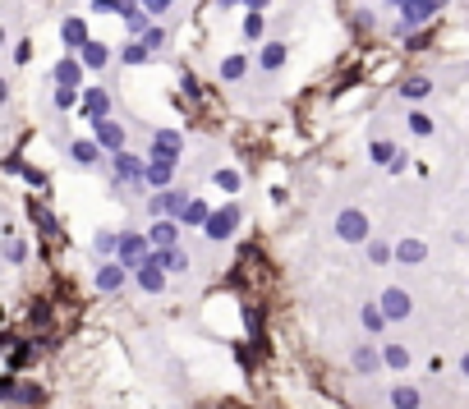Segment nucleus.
<instances>
[{
    "label": "nucleus",
    "mask_w": 469,
    "mask_h": 409,
    "mask_svg": "<svg viewBox=\"0 0 469 409\" xmlns=\"http://www.w3.org/2000/svg\"><path fill=\"white\" fill-rule=\"evenodd\" d=\"M180 152H184V138L175 129H156L152 133V157L148 161H156V165H180Z\"/></svg>",
    "instance_id": "1"
},
{
    "label": "nucleus",
    "mask_w": 469,
    "mask_h": 409,
    "mask_svg": "<svg viewBox=\"0 0 469 409\" xmlns=\"http://www.w3.org/2000/svg\"><path fill=\"white\" fill-rule=\"evenodd\" d=\"M446 5V0H409V5L405 9H400V23H396V33L400 37H405L409 33V28H419V23H428V18H433L437 14V9H442Z\"/></svg>",
    "instance_id": "2"
},
{
    "label": "nucleus",
    "mask_w": 469,
    "mask_h": 409,
    "mask_svg": "<svg viewBox=\"0 0 469 409\" xmlns=\"http://www.w3.org/2000/svg\"><path fill=\"white\" fill-rule=\"evenodd\" d=\"M336 235L345 239V244H364V239H368V217H364V212H355V207H345L336 217Z\"/></svg>",
    "instance_id": "3"
},
{
    "label": "nucleus",
    "mask_w": 469,
    "mask_h": 409,
    "mask_svg": "<svg viewBox=\"0 0 469 409\" xmlns=\"http://www.w3.org/2000/svg\"><path fill=\"white\" fill-rule=\"evenodd\" d=\"M152 212H156V221H161V217L184 221V212H189V193H180V189H166V193H156V198H152Z\"/></svg>",
    "instance_id": "4"
},
{
    "label": "nucleus",
    "mask_w": 469,
    "mask_h": 409,
    "mask_svg": "<svg viewBox=\"0 0 469 409\" xmlns=\"http://www.w3.org/2000/svg\"><path fill=\"white\" fill-rule=\"evenodd\" d=\"M148 258H152V253H148V239L134 235V230H124V239H120V262H124L129 271H139Z\"/></svg>",
    "instance_id": "5"
},
{
    "label": "nucleus",
    "mask_w": 469,
    "mask_h": 409,
    "mask_svg": "<svg viewBox=\"0 0 469 409\" xmlns=\"http://www.w3.org/2000/svg\"><path fill=\"white\" fill-rule=\"evenodd\" d=\"M234 226H239V207H234V202H226V207L221 212H212V221H207V239H230L234 235Z\"/></svg>",
    "instance_id": "6"
},
{
    "label": "nucleus",
    "mask_w": 469,
    "mask_h": 409,
    "mask_svg": "<svg viewBox=\"0 0 469 409\" xmlns=\"http://www.w3.org/2000/svg\"><path fill=\"white\" fill-rule=\"evenodd\" d=\"M92 138L102 143L106 152H124V129L111 120V115H102V120H92Z\"/></svg>",
    "instance_id": "7"
},
{
    "label": "nucleus",
    "mask_w": 469,
    "mask_h": 409,
    "mask_svg": "<svg viewBox=\"0 0 469 409\" xmlns=\"http://www.w3.org/2000/svg\"><path fill=\"white\" fill-rule=\"evenodd\" d=\"M124 262L120 258H111V262H102V267H97V290H106V295H115V290L124 285Z\"/></svg>",
    "instance_id": "8"
},
{
    "label": "nucleus",
    "mask_w": 469,
    "mask_h": 409,
    "mask_svg": "<svg viewBox=\"0 0 469 409\" xmlns=\"http://www.w3.org/2000/svg\"><path fill=\"white\" fill-rule=\"evenodd\" d=\"M409 308H414V299H409L405 290H387V295H382V313H387V322H400V317H409Z\"/></svg>",
    "instance_id": "9"
},
{
    "label": "nucleus",
    "mask_w": 469,
    "mask_h": 409,
    "mask_svg": "<svg viewBox=\"0 0 469 409\" xmlns=\"http://www.w3.org/2000/svg\"><path fill=\"white\" fill-rule=\"evenodd\" d=\"M148 235H152L156 249H175V239H180V221H175V217H161V221H152Z\"/></svg>",
    "instance_id": "10"
},
{
    "label": "nucleus",
    "mask_w": 469,
    "mask_h": 409,
    "mask_svg": "<svg viewBox=\"0 0 469 409\" xmlns=\"http://www.w3.org/2000/svg\"><path fill=\"white\" fill-rule=\"evenodd\" d=\"M143 175H148V165L134 157V152H115V180H139L143 184Z\"/></svg>",
    "instance_id": "11"
},
{
    "label": "nucleus",
    "mask_w": 469,
    "mask_h": 409,
    "mask_svg": "<svg viewBox=\"0 0 469 409\" xmlns=\"http://www.w3.org/2000/svg\"><path fill=\"white\" fill-rule=\"evenodd\" d=\"M152 262L161 271H189V253H180V249H156Z\"/></svg>",
    "instance_id": "12"
},
{
    "label": "nucleus",
    "mask_w": 469,
    "mask_h": 409,
    "mask_svg": "<svg viewBox=\"0 0 469 409\" xmlns=\"http://www.w3.org/2000/svg\"><path fill=\"white\" fill-rule=\"evenodd\" d=\"M60 37H65V46H70V51H83V46H87V23H83V18H65Z\"/></svg>",
    "instance_id": "13"
},
{
    "label": "nucleus",
    "mask_w": 469,
    "mask_h": 409,
    "mask_svg": "<svg viewBox=\"0 0 469 409\" xmlns=\"http://www.w3.org/2000/svg\"><path fill=\"white\" fill-rule=\"evenodd\" d=\"M134 280H139V285L143 290H148V295H156V290H161L166 285V276H161V267H156V262L148 258V262H143V267L139 271H134Z\"/></svg>",
    "instance_id": "14"
},
{
    "label": "nucleus",
    "mask_w": 469,
    "mask_h": 409,
    "mask_svg": "<svg viewBox=\"0 0 469 409\" xmlns=\"http://www.w3.org/2000/svg\"><path fill=\"white\" fill-rule=\"evenodd\" d=\"M78 79H83V60L65 55V60L55 65V83H60V87H78Z\"/></svg>",
    "instance_id": "15"
},
{
    "label": "nucleus",
    "mask_w": 469,
    "mask_h": 409,
    "mask_svg": "<svg viewBox=\"0 0 469 409\" xmlns=\"http://www.w3.org/2000/svg\"><path fill=\"white\" fill-rule=\"evenodd\" d=\"M83 111L92 115V120H102V115L111 111V97H106V87H92V92L83 97Z\"/></svg>",
    "instance_id": "16"
},
{
    "label": "nucleus",
    "mask_w": 469,
    "mask_h": 409,
    "mask_svg": "<svg viewBox=\"0 0 469 409\" xmlns=\"http://www.w3.org/2000/svg\"><path fill=\"white\" fill-rule=\"evenodd\" d=\"M428 92H433V79H424V74H414V79L400 83V97H409V102H424Z\"/></svg>",
    "instance_id": "17"
},
{
    "label": "nucleus",
    "mask_w": 469,
    "mask_h": 409,
    "mask_svg": "<svg viewBox=\"0 0 469 409\" xmlns=\"http://www.w3.org/2000/svg\"><path fill=\"white\" fill-rule=\"evenodd\" d=\"M396 258H400V262H424V258H428L424 239H400V244H396Z\"/></svg>",
    "instance_id": "18"
},
{
    "label": "nucleus",
    "mask_w": 469,
    "mask_h": 409,
    "mask_svg": "<svg viewBox=\"0 0 469 409\" xmlns=\"http://www.w3.org/2000/svg\"><path fill=\"white\" fill-rule=\"evenodd\" d=\"M258 65H262V70H281V65H286V46L267 42V46H262V55H258Z\"/></svg>",
    "instance_id": "19"
},
{
    "label": "nucleus",
    "mask_w": 469,
    "mask_h": 409,
    "mask_svg": "<svg viewBox=\"0 0 469 409\" xmlns=\"http://www.w3.org/2000/svg\"><path fill=\"white\" fill-rule=\"evenodd\" d=\"M171 170H175V165H148V175H143V184H148V189H161L166 193V184H171Z\"/></svg>",
    "instance_id": "20"
},
{
    "label": "nucleus",
    "mask_w": 469,
    "mask_h": 409,
    "mask_svg": "<svg viewBox=\"0 0 469 409\" xmlns=\"http://www.w3.org/2000/svg\"><path fill=\"white\" fill-rule=\"evenodd\" d=\"M106 60H111V51H106L102 42H87V46H83V65H87V70H102Z\"/></svg>",
    "instance_id": "21"
},
{
    "label": "nucleus",
    "mask_w": 469,
    "mask_h": 409,
    "mask_svg": "<svg viewBox=\"0 0 469 409\" xmlns=\"http://www.w3.org/2000/svg\"><path fill=\"white\" fill-rule=\"evenodd\" d=\"M97 152H102V143H74L70 157H74L78 165H97Z\"/></svg>",
    "instance_id": "22"
},
{
    "label": "nucleus",
    "mask_w": 469,
    "mask_h": 409,
    "mask_svg": "<svg viewBox=\"0 0 469 409\" xmlns=\"http://www.w3.org/2000/svg\"><path fill=\"white\" fill-rule=\"evenodd\" d=\"M391 405H396V409H419V391H414V386H405V382H400L396 391H391Z\"/></svg>",
    "instance_id": "23"
},
{
    "label": "nucleus",
    "mask_w": 469,
    "mask_h": 409,
    "mask_svg": "<svg viewBox=\"0 0 469 409\" xmlns=\"http://www.w3.org/2000/svg\"><path fill=\"white\" fill-rule=\"evenodd\" d=\"M207 221H212V207L193 198V202H189V212H184V226H207Z\"/></svg>",
    "instance_id": "24"
},
{
    "label": "nucleus",
    "mask_w": 469,
    "mask_h": 409,
    "mask_svg": "<svg viewBox=\"0 0 469 409\" xmlns=\"http://www.w3.org/2000/svg\"><path fill=\"white\" fill-rule=\"evenodd\" d=\"M377 364H382V359H377L373 345H359V349H355V368H359V373H373Z\"/></svg>",
    "instance_id": "25"
},
{
    "label": "nucleus",
    "mask_w": 469,
    "mask_h": 409,
    "mask_svg": "<svg viewBox=\"0 0 469 409\" xmlns=\"http://www.w3.org/2000/svg\"><path fill=\"white\" fill-rule=\"evenodd\" d=\"M120 239H124V235H111V230H102V235L92 239V249L102 253V258H106V253H111V258H115V253H120Z\"/></svg>",
    "instance_id": "26"
},
{
    "label": "nucleus",
    "mask_w": 469,
    "mask_h": 409,
    "mask_svg": "<svg viewBox=\"0 0 469 409\" xmlns=\"http://www.w3.org/2000/svg\"><path fill=\"white\" fill-rule=\"evenodd\" d=\"M359 317H364V327H368V331H382V327H387V313H382V304H368V308H364Z\"/></svg>",
    "instance_id": "27"
},
{
    "label": "nucleus",
    "mask_w": 469,
    "mask_h": 409,
    "mask_svg": "<svg viewBox=\"0 0 469 409\" xmlns=\"http://www.w3.org/2000/svg\"><path fill=\"white\" fill-rule=\"evenodd\" d=\"M244 70H249V60H244V55H226V60H221V79H239Z\"/></svg>",
    "instance_id": "28"
},
{
    "label": "nucleus",
    "mask_w": 469,
    "mask_h": 409,
    "mask_svg": "<svg viewBox=\"0 0 469 409\" xmlns=\"http://www.w3.org/2000/svg\"><path fill=\"white\" fill-rule=\"evenodd\" d=\"M148 55H152V51H148V46H143V42H129V46H124V51H120V60H124V65H143V60H148Z\"/></svg>",
    "instance_id": "29"
},
{
    "label": "nucleus",
    "mask_w": 469,
    "mask_h": 409,
    "mask_svg": "<svg viewBox=\"0 0 469 409\" xmlns=\"http://www.w3.org/2000/svg\"><path fill=\"white\" fill-rule=\"evenodd\" d=\"M382 359H387L391 368H405V364H409V349H405V345H387V349H382Z\"/></svg>",
    "instance_id": "30"
},
{
    "label": "nucleus",
    "mask_w": 469,
    "mask_h": 409,
    "mask_svg": "<svg viewBox=\"0 0 469 409\" xmlns=\"http://www.w3.org/2000/svg\"><path fill=\"white\" fill-rule=\"evenodd\" d=\"M5 258H9V262H23V258H28V244H23L18 235H9V239H5Z\"/></svg>",
    "instance_id": "31"
},
{
    "label": "nucleus",
    "mask_w": 469,
    "mask_h": 409,
    "mask_svg": "<svg viewBox=\"0 0 469 409\" xmlns=\"http://www.w3.org/2000/svg\"><path fill=\"white\" fill-rule=\"evenodd\" d=\"M262 28H267V18H262L258 9H253V14L244 18V37H262Z\"/></svg>",
    "instance_id": "32"
},
{
    "label": "nucleus",
    "mask_w": 469,
    "mask_h": 409,
    "mask_svg": "<svg viewBox=\"0 0 469 409\" xmlns=\"http://www.w3.org/2000/svg\"><path fill=\"white\" fill-rule=\"evenodd\" d=\"M373 161L391 165V161H396V148H391V143H382V138H377V143H373Z\"/></svg>",
    "instance_id": "33"
},
{
    "label": "nucleus",
    "mask_w": 469,
    "mask_h": 409,
    "mask_svg": "<svg viewBox=\"0 0 469 409\" xmlns=\"http://www.w3.org/2000/svg\"><path fill=\"white\" fill-rule=\"evenodd\" d=\"M74 102H78V87H55V106H60V111H70Z\"/></svg>",
    "instance_id": "34"
},
{
    "label": "nucleus",
    "mask_w": 469,
    "mask_h": 409,
    "mask_svg": "<svg viewBox=\"0 0 469 409\" xmlns=\"http://www.w3.org/2000/svg\"><path fill=\"white\" fill-rule=\"evenodd\" d=\"M217 184L226 193H234V189H239V175H234V170H217Z\"/></svg>",
    "instance_id": "35"
},
{
    "label": "nucleus",
    "mask_w": 469,
    "mask_h": 409,
    "mask_svg": "<svg viewBox=\"0 0 469 409\" xmlns=\"http://www.w3.org/2000/svg\"><path fill=\"white\" fill-rule=\"evenodd\" d=\"M409 129H414V133H433V120H428V115H409Z\"/></svg>",
    "instance_id": "36"
},
{
    "label": "nucleus",
    "mask_w": 469,
    "mask_h": 409,
    "mask_svg": "<svg viewBox=\"0 0 469 409\" xmlns=\"http://www.w3.org/2000/svg\"><path fill=\"white\" fill-rule=\"evenodd\" d=\"M143 46H148V51H156V46H166V33H161V28H148V37H143Z\"/></svg>",
    "instance_id": "37"
},
{
    "label": "nucleus",
    "mask_w": 469,
    "mask_h": 409,
    "mask_svg": "<svg viewBox=\"0 0 469 409\" xmlns=\"http://www.w3.org/2000/svg\"><path fill=\"white\" fill-rule=\"evenodd\" d=\"M9 400H23V405H33V400H42V391H37V386H23V391H14Z\"/></svg>",
    "instance_id": "38"
},
{
    "label": "nucleus",
    "mask_w": 469,
    "mask_h": 409,
    "mask_svg": "<svg viewBox=\"0 0 469 409\" xmlns=\"http://www.w3.org/2000/svg\"><path fill=\"white\" fill-rule=\"evenodd\" d=\"M46 317H51V313H46V304H33V313H28V322H33V327H42Z\"/></svg>",
    "instance_id": "39"
},
{
    "label": "nucleus",
    "mask_w": 469,
    "mask_h": 409,
    "mask_svg": "<svg viewBox=\"0 0 469 409\" xmlns=\"http://www.w3.org/2000/svg\"><path fill=\"white\" fill-rule=\"evenodd\" d=\"M368 253H373V262H387V258H391V249H387V244H377V239L368 244Z\"/></svg>",
    "instance_id": "40"
},
{
    "label": "nucleus",
    "mask_w": 469,
    "mask_h": 409,
    "mask_svg": "<svg viewBox=\"0 0 469 409\" xmlns=\"http://www.w3.org/2000/svg\"><path fill=\"white\" fill-rule=\"evenodd\" d=\"M97 14H106V9H124V0H92Z\"/></svg>",
    "instance_id": "41"
},
{
    "label": "nucleus",
    "mask_w": 469,
    "mask_h": 409,
    "mask_svg": "<svg viewBox=\"0 0 469 409\" xmlns=\"http://www.w3.org/2000/svg\"><path fill=\"white\" fill-rule=\"evenodd\" d=\"M139 5H143V9H148V14H161V9H166V5H171V0H139Z\"/></svg>",
    "instance_id": "42"
},
{
    "label": "nucleus",
    "mask_w": 469,
    "mask_h": 409,
    "mask_svg": "<svg viewBox=\"0 0 469 409\" xmlns=\"http://www.w3.org/2000/svg\"><path fill=\"white\" fill-rule=\"evenodd\" d=\"M460 368H465V377H469V354H465V359H460Z\"/></svg>",
    "instance_id": "43"
},
{
    "label": "nucleus",
    "mask_w": 469,
    "mask_h": 409,
    "mask_svg": "<svg viewBox=\"0 0 469 409\" xmlns=\"http://www.w3.org/2000/svg\"><path fill=\"white\" fill-rule=\"evenodd\" d=\"M249 5H253V9H262V5H267V0H249Z\"/></svg>",
    "instance_id": "44"
}]
</instances>
